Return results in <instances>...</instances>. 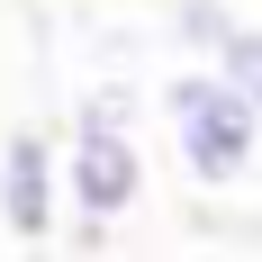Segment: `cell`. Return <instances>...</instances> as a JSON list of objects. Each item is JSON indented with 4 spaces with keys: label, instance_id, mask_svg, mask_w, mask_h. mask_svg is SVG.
I'll return each instance as SVG.
<instances>
[{
    "label": "cell",
    "instance_id": "cell-1",
    "mask_svg": "<svg viewBox=\"0 0 262 262\" xmlns=\"http://www.w3.org/2000/svg\"><path fill=\"white\" fill-rule=\"evenodd\" d=\"M145 199V118H136L127 81H91L73 100V127H63V208L91 244L118 235Z\"/></svg>",
    "mask_w": 262,
    "mask_h": 262
},
{
    "label": "cell",
    "instance_id": "cell-2",
    "mask_svg": "<svg viewBox=\"0 0 262 262\" xmlns=\"http://www.w3.org/2000/svg\"><path fill=\"white\" fill-rule=\"evenodd\" d=\"M163 127H172V154H181V172L199 190L253 181V163H262V108L244 100L217 63H181V73L163 81Z\"/></svg>",
    "mask_w": 262,
    "mask_h": 262
},
{
    "label": "cell",
    "instance_id": "cell-3",
    "mask_svg": "<svg viewBox=\"0 0 262 262\" xmlns=\"http://www.w3.org/2000/svg\"><path fill=\"white\" fill-rule=\"evenodd\" d=\"M54 226H63V136L18 127L0 145V235L46 244Z\"/></svg>",
    "mask_w": 262,
    "mask_h": 262
},
{
    "label": "cell",
    "instance_id": "cell-4",
    "mask_svg": "<svg viewBox=\"0 0 262 262\" xmlns=\"http://www.w3.org/2000/svg\"><path fill=\"white\" fill-rule=\"evenodd\" d=\"M163 27H172V46H181L190 63H217V54L235 46L244 18L226 9V0H172V18H163Z\"/></svg>",
    "mask_w": 262,
    "mask_h": 262
},
{
    "label": "cell",
    "instance_id": "cell-5",
    "mask_svg": "<svg viewBox=\"0 0 262 262\" xmlns=\"http://www.w3.org/2000/svg\"><path fill=\"white\" fill-rule=\"evenodd\" d=\"M217 73H226V81H235V91H244V100L262 108V27H253V18L235 27V46L217 54Z\"/></svg>",
    "mask_w": 262,
    "mask_h": 262
}]
</instances>
